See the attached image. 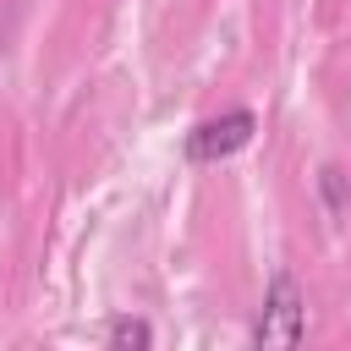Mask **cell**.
<instances>
[{
    "instance_id": "1",
    "label": "cell",
    "mask_w": 351,
    "mask_h": 351,
    "mask_svg": "<svg viewBox=\"0 0 351 351\" xmlns=\"http://www.w3.org/2000/svg\"><path fill=\"white\" fill-rule=\"evenodd\" d=\"M302 335H307V296H302L296 274L280 269L263 291V307L252 324V351H302Z\"/></svg>"
},
{
    "instance_id": "2",
    "label": "cell",
    "mask_w": 351,
    "mask_h": 351,
    "mask_svg": "<svg viewBox=\"0 0 351 351\" xmlns=\"http://www.w3.org/2000/svg\"><path fill=\"white\" fill-rule=\"evenodd\" d=\"M258 132V115L252 110H225V115H208L186 132V159L192 165H219L230 154H241Z\"/></svg>"
},
{
    "instance_id": "3",
    "label": "cell",
    "mask_w": 351,
    "mask_h": 351,
    "mask_svg": "<svg viewBox=\"0 0 351 351\" xmlns=\"http://www.w3.org/2000/svg\"><path fill=\"white\" fill-rule=\"evenodd\" d=\"M154 346V329H148V318H137V313H121L115 324H110V351H148Z\"/></svg>"
}]
</instances>
